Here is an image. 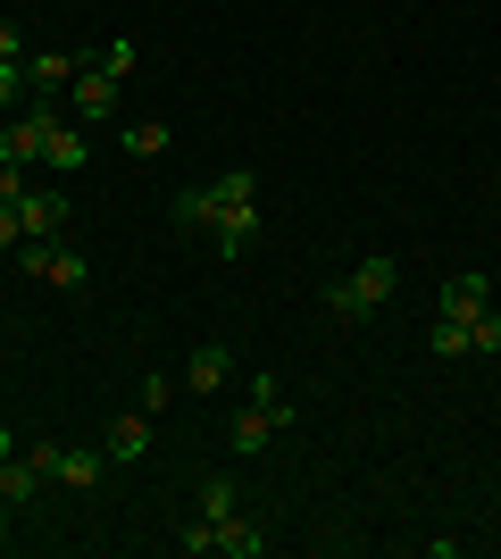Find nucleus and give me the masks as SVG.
<instances>
[{"label":"nucleus","instance_id":"f257e3e1","mask_svg":"<svg viewBox=\"0 0 501 559\" xmlns=\"http://www.w3.org/2000/svg\"><path fill=\"white\" fill-rule=\"evenodd\" d=\"M393 284H402V267H393L384 251H377V259H359L351 276H334V284H326V318H334V326H368V318L393 301Z\"/></svg>","mask_w":501,"mask_h":559},{"label":"nucleus","instance_id":"f03ea898","mask_svg":"<svg viewBox=\"0 0 501 559\" xmlns=\"http://www.w3.org/2000/svg\"><path fill=\"white\" fill-rule=\"evenodd\" d=\"M285 426H293V401H285V384H276V376H260V384H251V409L235 418V460H260V451L276 443Z\"/></svg>","mask_w":501,"mask_h":559},{"label":"nucleus","instance_id":"7ed1b4c3","mask_svg":"<svg viewBox=\"0 0 501 559\" xmlns=\"http://www.w3.org/2000/svg\"><path fill=\"white\" fill-rule=\"evenodd\" d=\"M17 267L43 276V284H59V293H75V284L93 276V259L75 251V242H17Z\"/></svg>","mask_w":501,"mask_h":559},{"label":"nucleus","instance_id":"20e7f679","mask_svg":"<svg viewBox=\"0 0 501 559\" xmlns=\"http://www.w3.org/2000/svg\"><path fill=\"white\" fill-rule=\"evenodd\" d=\"M118 84H126V75L109 68V59H84V75L68 84L75 117H84V126H100V117H118Z\"/></svg>","mask_w":501,"mask_h":559},{"label":"nucleus","instance_id":"39448f33","mask_svg":"<svg viewBox=\"0 0 501 559\" xmlns=\"http://www.w3.org/2000/svg\"><path fill=\"white\" fill-rule=\"evenodd\" d=\"M485 309H493V276H485V267H460V276H443V318L477 326Z\"/></svg>","mask_w":501,"mask_h":559},{"label":"nucleus","instance_id":"423d86ee","mask_svg":"<svg viewBox=\"0 0 501 559\" xmlns=\"http://www.w3.org/2000/svg\"><path fill=\"white\" fill-rule=\"evenodd\" d=\"M17 226H25V242H59L68 234V192H25Z\"/></svg>","mask_w":501,"mask_h":559},{"label":"nucleus","instance_id":"0eeeda50","mask_svg":"<svg viewBox=\"0 0 501 559\" xmlns=\"http://www.w3.org/2000/svg\"><path fill=\"white\" fill-rule=\"evenodd\" d=\"M50 117H59V109H50V100H34L17 126H0V159H25V167H34V159H43V126H50Z\"/></svg>","mask_w":501,"mask_h":559},{"label":"nucleus","instance_id":"6e6552de","mask_svg":"<svg viewBox=\"0 0 501 559\" xmlns=\"http://www.w3.org/2000/svg\"><path fill=\"white\" fill-rule=\"evenodd\" d=\"M84 159H93V142L75 134L68 117H50V126H43V167H50V176H75Z\"/></svg>","mask_w":501,"mask_h":559},{"label":"nucleus","instance_id":"1a4fd4ad","mask_svg":"<svg viewBox=\"0 0 501 559\" xmlns=\"http://www.w3.org/2000/svg\"><path fill=\"white\" fill-rule=\"evenodd\" d=\"M43 467H50L68 492H93L100 476H109V451H43Z\"/></svg>","mask_w":501,"mask_h":559},{"label":"nucleus","instance_id":"9d476101","mask_svg":"<svg viewBox=\"0 0 501 559\" xmlns=\"http://www.w3.org/2000/svg\"><path fill=\"white\" fill-rule=\"evenodd\" d=\"M210 242H217V259H242L251 242H260V201H251V210H217L210 217Z\"/></svg>","mask_w":501,"mask_h":559},{"label":"nucleus","instance_id":"9b49d317","mask_svg":"<svg viewBox=\"0 0 501 559\" xmlns=\"http://www.w3.org/2000/svg\"><path fill=\"white\" fill-rule=\"evenodd\" d=\"M75 75H84V50H34L25 59V93H59Z\"/></svg>","mask_w":501,"mask_h":559},{"label":"nucleus","instance_id":"f8f14e48","mask_svg":"<svg viewBox=\"0 0 501 559\" xmlns=\"http://www.w3.org/2000/svg\"><path fill=\"white\" fill-rule=\"evenodd\" d=\"M43 485H50V467H43V460H17V451L0 460V501H9V510H25V501H43Z\"/></svg>","mask_w":501,"mask_h":559},{"label":"nucleus","instance_id":"ddd939ff","mask_svg":"<svg viewBox=\"0 0 501 559\" xmlns=\"http://www.w3.org/2000/svg\"><path fill=\"white\" fill-rule=\"evenodd\" d=\"M226 376H235V350H226V343H201V350L184 359V384H192V393H217Z\"/></svg>","mask_w":501,"mask_h":559},{"label":"nucleus","instance_id":"4468645a","mask_svg":"<svg viewBox=\"0 0 501 559\" xmlns=\"http://www.w3.org/2000/svg\"><path fill=\"white\" fill-rule=\"evenodd\" d=\"M217 551H226V559H260V551H267V535L235 510V518H217Z\"/></svg>","mask_w":501,"mask_h":559},{"label":"nucleus","instance_id":"2eb2a0df","mask_svg":"<svg viewBox=\"0 0 501 559\" xmlns=\"http://www.w3.org/2000/svg\"><path fill=\"white\" fill-rule=\"evenodd\" d=\"M143 451H151V409H134L109 426V460H143Z\"/></svg>","mask_w":501,"mask_h":559},{"label":"nucleus","instance_id":"dca6fc26","mask_svg":"<svg viewBox=\"0 0 501 559\" xmlns=\"http://www.w3.org/2000/svg\"><path fill=\"white\" fill-rule=\"evenodd\" d=\"M235 510H242L235 476H210V485H201V518H210V526H217V518H235Z\"/></svg>","mask_w":501,"mask_h":559},{"label":"nucleus","instance_id":"f3484780","mask_svg":"<svg viewBox=\"0 0 501 559\" xmlns=\"http://www.w3.org/2000/svg\"><path fill=\"white\" fill-rule=\"evenodd\" d=\"M427 350H434V359H468V350H477V343H468V326H460V318H434Z\"/></svg>","mask_w":501,"mask_h":559},{"label":"nucleus","instance_id":"a211bd4d","mask_svg":"<svg viewBox=\"0 0 501 559\" xmlns=\"http://www.w3.org/2000/svg\"><path fill=\"white\" fill-rule=\"evenodd\" d=\"M126 151H134V159H159V151H167V126H126Z\"/></svg>","mask_w":501,"mask_h":559},{"label":"nucleus","instance_id":"6ab92c4d","mask_svg":"<svg viewBox=\"0 0 501 559\" xmlns=\"http://www.w3.org/2000/svg\"><path fill=\"white\" fill-rule=\"evenodd\" d=\"M176 226H184V234H210V201H201V192H176Z\"/></svg>","mask_w":501,"mask_h":559},{"label":"nucleus","instance_id":"aec40b11","mask_svg":"<svg viewBox=\"0 0 501 559\" xmlns=\"http://www.w3.org/2000/svg\"><path fill=\"white\" fill-rule=\"evenodd\" d=\"M468 343H477V350H501V301H493V309H485L477 326H468Z\"/></svg>","mask_w":501,"mask_h":559},{"label":"nucleus","instance_id":"412c9836","mask_svg":"<svg viewBox=\"0 0 501 559\" xmlns=\"http://www.w3.org/2000/svg\"><path fill=\"white\" fill-rule=\"evenodd\" d=\"M217 551V526H210V518H201V526H184V559H210Z\"/></svg>","mask_w":501,"mask_h":559},{"label":"nucleus","instance_id":"4be33fe9","mask_svg":"<svg viewBox=\"0 0 501 559\" xmlns=\"http://www.w3.org/2000/svg\"><path fill=\"white\" fill-rule=\"evenodd\" d=\"M0 201H25V159H0Z\"/></svg>","mask_w":501,"mask_h":559},{"label":"nucleus","instance_id":"5701e85b","mask_svg":"<svg viewBox=\"0 0 501 559\" xmlns=\"http://www.w3.org/2000/svg\"><path fill=\"white\" fill-rule=\"evenodd\" d=\"M0 59H9V68H25V59H34V50H25V34H17V25H0Z\"/></svg>","mask_w":501,"mask_h":559},{"label":"nucleus","instance_id":"b1692460","mask_svg":"<svg viewBox=\"0 0 501 559\" xmlns=\"http://www.w3.org/2000/svg\"><path fill=\"white\" fill-rule=\"evenodd\" d=\"M25 242V226H17V201H0V251H17Z\"/></svg>","mask_w":501,"mask_h":559},{"label":"nucleus","instance_id":"393cba45","mask_svg":"<svg viewBox=\"0 0 501 559\" xmlns=\"http://www.w3.org/2000/svg\"><path fill=\"white\" fill-rule=\"evenodd\" d=\"M9 100H25V68H9V59H0V109H9Z\"/></svg>","mask_w":501,"mask_h":559},{"label":"nucleus","instance_id":"a878e982","mask_svg":"<svg viewBox=\"0 0 501 559\" xmlns=\"http://www.w3.org/2000/svg\"><path fill=\"white\" fill-rule=\"evenodd\" d=\"M9 518H17V510H9V501H0V551H9V543H17V535H9Z\"/></svg>","mask_w":501,"mask_h":559},{"label":"nucleus","instance_id":"bb28decb","mask_svg":"<svg viewBox=\"0 0 501 559\" xmlns=\"http://www.w3.org/2000/svg\"><path fill=\"white\" fill-rule=\"evenodd\" d=\"M9 451H17V443H9V426H0V460H9Z\"/></svg>","mask_w":501,"mask_h":559}]
</instances>
